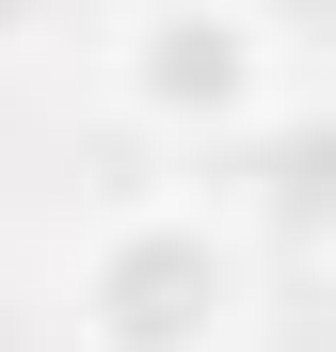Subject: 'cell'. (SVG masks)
Wrapping results in <instances>:
<instances>
[{"mask_svg":"<svg viewBox=\"0 0 336 352\" xmlns=\"http://www.w3.org/2000/svg\"><path fill=\"white\" fill-rule=\"evenodd\" d=\"M96 80L160 144H256L272 112H289V48H272L256 0H128L112 48H96Z\"/></svg>","mask_w":336,"mask_h":352,"instance_id":"cell-2","label":"cell"},{"mask_svg":"<svg viewBox=\"0 0 336 352\" xmlns=\"http://www.w3.org/2000/svg\"><path fill=\"white\" fill-rule=\"evenodd\" d=\"M48 16H65V0H0V65H16V48H32Z\"/></svg>","mask_w":336,"mask_h":352,"instance_id":"cell-4","label":"cell"},{"mask_svg":"<svg viewBox=\"0 0 336 352\" xmlns=\"http://www.w3.org/2000/svg\"><path fill=\"white\" fill-rule=\"evenodd\" d=\"M224 160H240V241L336 256V112H272V129L224 144Z\"/></svg>","mask_w":336,"mask_h":352,"instance_id":"cell-3","label":"cell"},{"mask_svg":"<svg viewBox=\"0 0 336 352\" xmlns=\"http://www.w3.org/2000/svg\"><path fill=\"white\" fill-rule=\"evenodd\" d=\"M65 320H80V352H240V320H256V241H240L224 208L144 192V208H112L96 241L65 256Z\"/></svg>","mask_w":336,"mask_h":352,"instance_id":"cell-1","label":"cell"}]
</instances>
